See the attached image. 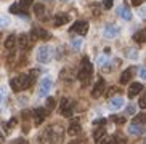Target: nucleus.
Wrapping results in <instances>:
<instances>
[{
	"label": "nucleus",
	"mask_w": 146,
	"mask_h": 144,
	"mask_svg": "<svg viewBox=\"0 0 146 144\" xmlns=\"http://www.w3.org/2000/svg\"><path fill=\"white\" fill-rule=\"evenodd\" d=\"M35 75H37V71H32L31 74H19V75L13 77L10 80V87H11V90H13L15 93H19L23 90H27L35 82Z\"/></svg>",
	"instance_id": "obj_1"
},
{
	"label": "nucleus",
	"mask_w": 146,
	"mask_h": 144,
	"mask_svg": "<svg viewBox=\"0 0 146 144\" xmlns=\"http://www.w3.org/2000/svg\"><path fill=\"white\" fill-rule=\"evenodd\" d=\"M40 144H61L63 141V128L58 123H53L48 128L43 130V133L39 136Z\"/></svg>",
	"instance_id": "obj_2"
},
{
	"label": "nucleus",
	"mask_w": 146,
	"mask_h": 144,
	"mask_svg": "<svg viewBox=\"0 0 146 144\" xmlns=\"http://www.w3.org/2000/svg\"><path fill=\"white\" fill-rule=\"evenodd\" d=\"M92 75H93V64L90 63L88 56H84L79 66V72H77V79L82 82V85H87L90 82Z\"/></svg>",
	"instance_id": "obj_3"
},
{
	"label": "nucleus",
	"mask_w": 146,
	"mask_h": 144,
	"mask_svg": "<svg viewBox=\"0 0 146 144\" xmlns=\"http://www.w3.org/2000/svg\"><path fill=\"white\" fill-rule=\"evenodd\" d=\"M53 58V48L50 45H42V47L37 50V61L40 64H47L50 63Z\"/></svg>",
	"instance_id": "obj_4"
},
{
	"label": "nucleus",
	"mask_w": 146,
	"mask_h": 144,
	"mask_svg": "<svg viewBox=\"0 0 146 144\" xmlns=\"http://www.w3.org/2000/svg\"><path fill=\"white\" fill-rule=\"evenodd\" d=\"M60 112L63 117H72L74 114V101L69 98H63L60 102Z\"/></svg>",
	"instance_id": "obj_5"
},
{
	"label": "nucleus",
	"mask_w": 146,
	"mask_h": 144,
	"mask_svg": "<svg viewBox=\"0 0 146 144\" xmlns=\"http://www.w3.org/2000/svg\"><path fill=\"white\" fill-rule=\"evenodd\" d=\"M71 32H72V34H79L80 37H84V35L88 32V22H87L85 19L76 21L72 26H71Z\"/></svg>",
	"instance_id": "obj_6"
},
{
	"label": "nucleus",
	"mask_w": 146,
	"mask_h": 144,
	"mask_svg": "<svg viewBox=\"0 0 146 144\" xmlns=\"http://www.w3.org/2000/svg\"><path fill=\"white\" fill-rule=\"evenodd\" d=\"M52 87H53V80H52V79H50V77H43L42 80H40V83H39V91H37V94H39L40 98L47 96V94L50 93Z\"/></svg>",
	"instance_id": "obj_7"
},
{
	"label": "nucleus",
	"mask_w": 146,
	"mask_h": 144,
	"mask_svg": "<svg viewBox=\"0 0 146 144\" xmlns=\"http://www.w3.org/2000/svg\"><path fill=\"white\" fill-rule=\"evenodd\" d=\"M31 37L34 38V40H48V38H52V34H50L47 29L35 26V27H32V30H31Z\"/></svg>",
	"instance_id": "obj_8"
},
{
	"label": "nucleus",
	"mask_w": 146,
	"mask_h": 144,
	"mask_svg": "<svg viewBox=\"0 0 146 144\" xmlns=\"http://www.w3.org/2000/svg\"><path fill=\"white\" fill-rule=\"evenodd\" d=\"M125 143H127V139H125L124 136L116 133V135H112V136H108V135L103 136L96 144H125Z\"/></svg>",
	"instance_id": "obj_9"
},
{
	"label": "nucleus",
	"mask_w": 146,
	"mask_h": 144,
	"mask_svg": "<svg viewBox=\"0 0 146 144\" xmlns=\"http://www.w3.org/2000/svg\"><path fill=\"white\" fill-rule=\"evenodd\" d=\"M48 110L45 107H37V109L32 110V117H34V123L35 125H42V122L47 119Z\"/></svg>",
	"instance_id": "obj_10"
},
{
	"label": "nucleus",
	"mask_w": 146,
	"mask_h": 144,
	"mask_svg": "<svg viewBox=\"0 0 146 144\" xmlns=\"http://www.w3.org/2000/svg\"><path fill=\"white\" fill-rule=\"evenodd\" d=\"M104 90H106V82H104L103 77H100L98 80H96V83H95L93 90H92V96H93V98H100L101 94L104 93Z\"/></svg>",
	"instance_id": "obj_11"
},
{
	"label": "nucleus",
	"mask_w": 146,
	"mask_h": 144,
	"mask_svg": "<svg viewBox=\"0 0 146 144\" xmlns=\"http://www.w3.org/2000/svg\"><path fill=\"white\" fill-rule=\"evenodd\" d=\"M18 43H19V47H21L23 51H27L32 48V43H34V38H31V35L27 34H23L18 37Z\"/></svg>",
	"instance_id": "obj_12"
},
{
	"label": "nucleus",
	"mask_w": 146,
	"mask_h": 144,
	"mask_svg": "<svg viewBox=\"0 0 146 144\" xmlns=\"http://www.w3.org/2000/svg\"><path fill=\"white\" fill-rule=\"evenodd\" d=\"M129 133L133 136H140V135H145L146 133V125L143 123H137V122H132L129 125Z\"/></svg>",
	"instance_id": "obj_13"
},
{
	"label": "nucleus",
	"mask_w": 146,
	"mask_h": 144,
	"mask_svg": "<svg viewBox=\"0 0 146 144\" xmlns=\"http://www.w3.org/2000/svg\"><path fill=\"white\" fill-rule=\"evenodd\" d=\"M124 106V98L122 96H111L109 98V102H108V107L111 110H117Z\"/></svg>",
	"instance_id": "obj_14"
},
{
	"label": "nucleus",
	"mask_w": 146,
	"mask_h": 144,
	"mask_svg": "<svg viewBox=\"0 0 146 144\" xmlns=\"http://www.w3.org/2000/svg\"><path fill=\"white\" fill-rule=\"evenodd\" d=\"M69 19H71V16H69L68 13H56L55 19H53V24H55V27H60V26L68 24Z\"/></svg>",
	"instance_id": "obj_15"
},
{
	"label": "nucleus",
	"mask_w": 146,
	"mask_h": 144,
	"mask_svg": "<svg viewBox=\"0 0 146 144\" xmlns=\"http://www.w3.org/2000/svg\"><path fill=\"white\" fill-rule=\"evenodd\" d=\"M119 32H120L119 27H116L114 24H108L106 27L103 29L104 38H114V37H117V34H119Z\"/></svg>",
	"instance_id": "obj_16"
},
{
	"label": "nucleus",
	"mask_w": 146,
	"mask_h": 144,
	"mask_svg": "<svg viewBox=\"0 0 146 144\" xmlns=\"http://www.w3.org/2000/svg\"><path fill=\"white\" fill-rule=\"evenodd\" d=\"M135 71H137V69L133 67V66H132V67H127V69H125V71L120 74V83H122V85L129 83V82L132 80V77H133V74H135Z\"/></svg>",
	"instance_id": "obj_17"
},
{
	"label": "nucleus",
	"mask_w": 146,
	"mask_h": 144,
	"mask_svg": "<svg viewBox=\"0 0 146 144\" xmlns=\"http://www.w3.org/2000/svg\"><path fill=\"white\" fill-rule=\"evenodd\" d=\"M68 133H69V136H77V135H80V133H82V127H80V123H79V120H72V122L69 123Z\"/></svg>",
	"instance_id": "obj_18"
},
{
	"label": "nucleus",
	"mask_w": 146,
	"mask_h": 144,
	"mask_svg": "<svg viewBox=\"0 0 146 144\" xmlns=\"http://www.w3.org/2000/svg\"><path fill=\"white\" fill-rule=\"evenodd\" d=\"M117 15H119L122 19H125V21H130V19H132V11H130V8L127 5H120L119 8H117Z\"/></svg>",
	"instance_id": "obj_19"
},
{
	"label": "nucleus",
	"mask_w": 146,
	"mask_h": 144,
	"mask_svg": "<svg viewBox=\"0 0 146 144\" xmlns=\"http://www.w3.org/2000/svg\"><path fill=\"white\" fill-rule=\"evenodd\" d=\"M141 90H143V85L141 83H138V82H135V83L130 85V88H129V98H133V96H137V94L141 93Z\"/></svg>",
	"instance_id": "obj_20"
},
{
	"label": "nucleus",
	"mask_w": 146,
	"mask_h": 144,
	"mask_svg": "<svg viewBox=\"0 0 146 144\" xmlns=\"http://www.w3.org/2000/svg\"><path fill=\"white\" fill-rule=\"evenodd\" d=\"M10 13H13V15H18V16H24V18H27V11H26V10H23L19 3H13V5H11V7H10Z\"/></svg>",
	"instance_id": "obj_21"
},
{
	"label": "nucleus",
	"mask_w": 146,
	"mask_h": 144,
	"mask_svg": "<svg viewBox=\"0 0 146 144\" xmlns=\"http://www.w3.org/2000/svg\"><path fill=\"white\" fill-rule=\"evenodd\" d=\"M108 133H106V128L104 127H95V130H93V139H95V143H98L103 136H106Z\"/></svg>",
	"instance_id": "obj_22"
},
{
	"label": "nucleus",
	"mask_w": 146,
	"mask_h": 144,
	"mask_svg": "<svg viewBox=\"0 0 146 144\" xmlns=\"http://www.w3.org/2000/svg\"><path fill=\"white\" fill-rule=\"evenodd\" d=\"M16 43H18L16 35H8L7 40H5V48H7V50H13V48L16 47Z\"/></svg>",
	"instance_id": "obj_23"
},
{
	"label": "nucleus",
	"mask_w": 146,
	"mask_h": 144,
	"mask_svg": "<svg viewBox=\"0 0 146 144\" xmlns=\"http://www.w3.org/2000/svg\"><path fill=\"white\" fill-rule=\"evenodd\" d=\"M34 13H35V16L37 18L42 19L43 15H45V7H43V3H35L34 5Z\"/></svg>",
	"instance_id": "obj_24"
},
{
	"label": "nucleus",
	"mask_w": 146,
	"mask_h": 144,
	"mask_svg": "<svg viewBox=\"0 0 146 144\" xmlns=\"http://www.w3.org/2000/svg\"><path fill=\"white\" fill-rule=\"evenodd\" d=\"M133 40L138 43H146V30H140L133 35Z\"/></svg>",
	"instance_id": "obj_25"
},
{
	"label": "nucleus",
	"mask_w": 146,
	"mask_h": 144,
	"mask_svg": "<svg viewBox=\"0 0 146 144\" xmlns=\"http://www.w3.org/2000/svg\"><path fill=\"white\" fill-rule=\"evenodd\" d=\"M125 58H129V59H137L138 58V51L135 48H125Z\"/></svg>",
	"instance_id": "obj_26"
},
{
	"label": "nucleus",
	"mask_w": 146,
	"mask_h": 144,
	"mask_svg": "<svg viewBox=\"0 0 146 144\" xmlns=\"http://www.w3.org/2000/svg\"><path fill=\"white\" fill-rule=\"evenodd\" d=\"M5 99H7V88L5 87H0V109L5 104Z\"/></svg>",
	"instance_id": "obj_27"
},
{
	"label": "nucleus",
	"mask_w": 146,
	"mask_h": 144,
	"mask_svg": "<svg viewBox=\"0 0 146 144\" xmlns=\"http://www.w3.org/2000/svg\"><path fill=\"white\" fill-rule=\"evenodd\" d=\"M55 107H56V99H55V98H48V99H47V107H45V109L50 112V110H53Z\"/></svg>",
	"instance_id": "obj_28"
},
{
	"label": "nucleus",
	"mask_w": 146,
	"mask_h": 144,
	"mask_svg": "<svg viewBox=\"0 0 146 144\" xmlns=\"http://www.w3.org/2000/svg\"><path fill=\"white\" fill-rule=\"evenodd\" d=\"M15 125H16V119H11L10 122H7V123L3 125V127H5V131H7V133H10L11 130H13V127H15Z\"/></svg>",
	"instance_id": "obj_29"
},
{
	"label": "nucleus",
	"mask_w": 146,
	"mask_h": 144,
	"mask_svg": "<svg viewBox=\"0 0 146 144\" xmlns=\"http://www.w3.org/2000/svg\"><path fill=\"white\" fill-rule=\"evenodd\" d=\"M133 122H137V123H143V125H146V114H138V115H135Z\"/></svg>",
	"instance_id": "obj_30"
},
{
	"label": "nucleus",
	"mask_w": 146,
	"mask_h": 144,
	"mask_svg": "<svg viewBox=\"0 0 146 144\" xmlns=\"http://www.w3.org/2000/svg\"><path fill=\"white\" fill-rule=\"evenodd\" d=\"M111 120L114 123H117V125H122V123H125V117H120V115H111Z\"/></svg>",
	"instance_id": "obj_31"
},
{
	"label": "nucleus",
	"mask_w": 146,
	"mask_h": 144,
	"mask_svg": "<svg viewBox=\"0 0 146 144\" xmlns=\"http://www.w3.org/2000/svg\"><path fill=\"white\" fill-rule=\"evenodd\" d=\"M32 2H34V0H19L18 3L21 5V8H23V10H26V11H27V8L31 7V3H32Z\"/></svg>",
	"instance_id": "obj_32"
},
{
	"label": "nucleus",
	"mask_w": 146,
	"mask_h": 144,
	"mask_svg": "<svg viewBox=\"0 0 146 144\" xmlns=\"http://www.w3.org/2000/svg\"><path fill=\"white\" fill-rule=\"evenodd\" d=\"M10 26V18L8 16H0V27H7Z\"/></svg>",
	"instance_id": "obj_33"
},
{
	"label": "nucleus",
	"mask_w": 146,
	"mask_h": 144,
	"mask_svg": "<svg viewBox=\"0 0 146 144\" xmlns=\"http://www.w3.org/2000/svg\"><path fill=\"white\" fill-rule=\"evenodd\" d=\"M138 106L141 107V109H146V91L143 93V96L140 98V102H138Z\"/></svg>",
	"instance_id": "obj_34"
},
{
	"label": "nucleus",
	"mask_w": 146,
	"mask_h": 144,
	"mask_svg": "<svg viewBox=\"0 0 146 144\" xmlns=\"http://www.w3.org/2000/svg\"><path fill=\"white\" fill-rule=\"evenodd\" d=\"M106 122H108L106 119H98V120H95V122H93V127H104Z\"/></svg>",
	"instance_id": "obj_35"
},
{
	"label": "nucleus",
	"mask_w": 146,
	"mask_h": 144,
	"mask_svg": "<svg viewBox=\"0 0 146 144\" xmlns=\"http://www.w3.org/2000/svg\"><path fill=\"white\" fill-rule=\"evenodd\" d=\"M138 15H140V18H143V19L146 18V3L143 5V7H140V10H138Z\"/></svg>",
	"instance_id": "obj_36"
},
{
	"label": "nucleus",
	"mask_w": 146,
	"mask_h": 144,
	"mask_svg": "<svg viewBox=\"0 0 146 144\" xmlns=\"http://www.w3.org/2000/svg\"><path fill=\"white\" fill-rule=\"evenodd\" d=\"M112 3H114V0H103V7H104L106 10L112 8Z\"/></svg>",
	"instance_id": "obj_37"
},
{
	"label": "nucleus",
	"mask_w": 146,
	"mask_h": 144,
	"mask_svg": "<svg viewBox=\"0 0 146 144\" xmlns=\"http://www.w3.org/2000/svg\"><path fill=\"white\" fill-rule=\"evenodd\" d=\"M135 106L133 104H130V106H127V109H125V114H129V115H132V114H135Z\"/></svg>",
	"instance_id": "obj_38"
},
{
	"label": "nucleus",
	"mask_w": 146,
	"mask_h": 144,
	"mask_svg": "<svg viewBox=\"0 0 146 144\" xmlns=\"http://www.w3.org/2000/svg\"><path fill=\"white\" fill-rule=\"evenodd\" d=\"M80 45H82V38H76V40H72V47L76 48V50H79Z\"/></svg>",
	"instance_id": "obj_39"
},
{
	"label": "nucleus",
	"mask_w": 146,
	"mask_h": 144,
	"mask_svg": "<svg viewBox=\"0 0 146 144\" xmlns=\"http://www.w3.org/2000/svg\"><path fill=\"white\" fill-rule=\"evenodd\" d=\"M117 91H119V88H116V87H112V88H109V91H106V96H109V98H111V94L117 93Z\"/></svg>",
	"instance_id": "obj_40"
},
{
	"label": "nucleus",
	"mask_w": 146,
	"mask_h": 144,
	"mask_svg": "<svg viewBox=\"0 0 146 144\" xmlns=\"http://www.w3.org/2000/svg\"><path fill=\"white\" fill-rule=\"evenodd\" d=\"M130 2H132V5H133V7H140L141 3H145L146 0H130Z\"/></svg>",
	"instance_id": "obj_41"
},
{
	"label": "nucleus",
	"mask_w": 146,
	"mask_h": 144,
	"mask_svg": "<svg viewBox=\"0 0 146 144\" xmlns=\"http://www.w3.org/2000/svg\"><path fill=\"white\" fill-rule=\"evenodd\" d=\"M140 77H141L143 80H146V69H145V67L140 69Z\"/></svg>",
	"instance_id": "obj_42"
},
{
	"label": "nucleus",
	"mask_w": 146,
	"mask_h": 144,
	"mask_svg": "<svg viewBox=\"0 0 146 144\" xmlns=\"http://www.w3.org/2000/svg\"><path fill=\"white\" fill-rule=\"evenodd\" d=\"M69 144H82L80 139H74V141H69Z\"/></svg>",
	"instance_id": "obj_43"
},
{
	"label": "nucleus",
	"mask_w": 146,
	"mask_h": 144,
	"mask_svg": "<svg viewBox=\"0 0 146 144\" xmlns=\"http://www.w3.org/2000/svg\"><path fill=\"white\" fill-rule=\"evenodd\" d=\"M3 141H5V138H3V135H2V131H0V144H3Z\"/></svg>",
	"instance_id": "obj_44"
},
{
	"label": "nucleus",
	"mask_w": 146,
	"mask_h": 144,
	"mask_svg": "<svg viewBox=\"0 0 146 144\" xmlns=\"http://www.w3.org/2000/svg\"><path fill=\"white\" fill-rule=\"evenodd\" d=\"M0 38H2V35H0Z\"/></svg>",
	"instance_id": "obj_45"
},
{
	"label": "nucleus",
	"mask_w": 146,
	"mask_h": 144,
	"mask_svg": "<svg viewBox=\"0 0 146 144\" xmlns=\"http://www.w3.org/2000/svg\"><path fill=\"white\" fill-rule=\"evenodd\" d=\"M145 144H146V141H145Z\"/></svg>",
	"instance_id": "obj_46"
}]
</instances>
